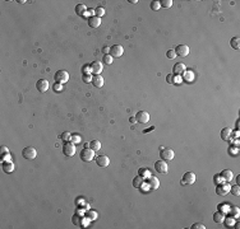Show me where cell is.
Segmentation results:
<instances>
[{"instance_id": "1", "label": "cell", "mask_w": 240, "mask_h": 229, "mask_svg": "<svg viewBox=\"0 0 240 229\" xmlns=\"http://www.w3.org/2000/svg\"><path fill=\"white\" fill-rule=\"evenodd\" d=\"M79 157H81V159L83 162H91L92 159H95V150H92L91 148H84L81 154H79Z\"/></svg>"}, {"instance_id": "2", "label": "cell", "mask_w": 240, "mask_h": 229, "mask_svg": "<svg viewBox=\"0 0 240 229\" xmlns=\"http://www.w3.org/2000/svg\"><path fill=\"white\" fill-rule=\"evenodd\" d=\"M63 154L66 157H73L75 154V144L72 141H65L63 145Z\"/></svg>"}, {"instance_id": "3", "label": "cell", "mask_w": 240, "mask_h": 229, "mask_svg": "<svg viewBox=\"0 0 240 229\" xmlns=\"http://www.w3.org/2000/svg\"><path fill=\"white\" fill-rule=\"evenodd\" d=\"M160 155H161V158L164 160H171V159H174L175 154L171 148L162 146V148H160Z\"/></svg>"}, {"instance_id": "4", "label": "cell", "mask_w": 240, "mask_h": 229, "mask_svg": "<svg viewBox=\"0 0 240 229\" xmlns=\"http://www.w3.org/2000/svg\"><path fill=\"white\" fill-rule=\"evenodd\" d=\"M196 182V175L193 172H187L184 173L183 178H181V185L183 186H192Z\"/></svg>"}, {"instance_id": "5", "label": "cell", "mask_w": 240, "mask_h": 229, "mask_svg": "<svg viewBox=\"0 0 240 229\" xmlns=\"http://www.w3.org/2000/svg\"><path fill=\"white\" fill-rule=\"evenodd\" d=\"M22 155H23L24 159H28V160L35 159V158L37 157V150L32 146H27L23 149V151H22Z\"/></svg>"}, {"instance_id": "6", "label": "cell", "mask_w": 240, "mask_h": 229, "mask_svg": "<svg viewBox=\"0 0 240 229\" xmlns=\"http://www.w3.org/2000/svg\"><path fill=\"white\" fill-rule=\"evenodd\" d=\"M55 82L56 83H60V84H63V83H66L69 80V74L65 72V70H59L56 74H55Z\"/></svg>"}, {"instance_id": "7", "label": "cell", "mask_w": 240, "mask_h": 229, "mask_svg": "<svg viewBox=\"0 0 240 229\" xmlns=\"http://www.w3.org/2000/svg\"><path fill=\"white\" fill-rule=\"evenodd\" d=\"M123 54H124V48L120 45H114V46L110 47V51H109V55L111 57H120Z\"/></svg>"}, {"instance_id": "8", "label": "cell", "mask_w": 240, "mask_h": 229, "mask_svg": "<svg viewBox=\"0 0 240 229\" xmlns=\"http://www.w3.org/2000/svg\"><path fill=\"white\" fill-rule=\"evenodd\" d=\"M155 169L157 171L158 173H167L169 171V167H167V163H166V160L161 159V160H157V162L155 163Z\"/></svg>"}, {"instance_id": "9", "label": "cell", "mask_w": 240, "mask_h": 229, "mask_svg": "<svg viewBox=\"0 0 240 229\" xmlns=\"http://www.w3.org/2000/svg\"><path fill=\"white\" fill-rule=\"evenodd\" d=\"M174 51H175V54H176V56L185 57V56H188V54H189V47H188L187 45L181 43V45H178Z\"/></svg>"}, {"instance_id": "10", "label": "cell", "mask_w": 240, "mask_h": 229, "mask_svg": "<svg viewBox=\"0 0 240 229\" xmlns=\"http://www.w3.org/2000/svg\"><path fill=\"white\" fill-rule=\"evenodd\" d=\"M230 192V185L229 183H220L216 187V193L219 196H226Z\"/></svg>"}, {"instance_id": "11", "label": "cell", "mask_w": 240, "mask_h": 229, "mask_svg": "<svg viewBox=\"0 0 240 229\" xmlns=\"http://www.w3.org/2000/svg\"><path fill=\"white\" fill-rule=\"evenodd\" d=\"M96 163H97L98 167L105 168V167H107L110 164V159H109L107 155H98V157H96Z\"/></svg>"}, {"instance_id": "12", "label": "cell", "mask_w": 240, "mask_h": 229, "mask_svg": "<svg viewBox=\"0 0 240 229\" xmlns=\"http://www.w3.org/2000/svg\"><path fill=\"white\" fill-rule=\"evenodd\" d=\"M136 120L140 122V124H147V122L149 121V115H148V112H146V111H139L138 113L136 115Z\"/></svg>"}, {"instance_id": "13", "label": "cell", "mask_w": 240, "mask_h": 229, "mask_svg": "<svg viewBox=\"0 0 240 229\" xmlns=\"http://www.w3.org/2000/svg\"><path fill=\"white\" fill-rule=\"evenodd\" d=\"M187 72V67L183 63H176L172 67V73H174V75H183V74Z\"/></svg>"}, {"instance_id": "14", "label": "cell", "mask_w": 240, "mask_h": 229, "mask_svg": "<svg viewBox=\"0 0 240 229\" xmlns=\"http://www.w3.org/2000/svg\"><path fill=\"white\" fill-rule=\"evenodd\" d=\"M49 82L47 80H45V79H41V80H38L37 82V84H36V88H37V91L38 92H41V93H45L49 89Z\"/></svg>"}, {"instance_id": "15", "label": "cell", "mask_w": 240, "mask_h": 229, "mask_svg": "<svg viewBox=\"0 0 240 229\" xmlns=\"http://www.w3.org/2000/svg\"><path fill=\"white\" fill-rule=\"evenodd\" d=\"M102 67H104L102 63H100V61H93V63L91 64V72L93 73L95 75H100V73L102 72Z\"/></svg>"}, {"instance_id": "16", "label": "cell", "mask_w": 240, "mask_h": 229, "mask_svg": "<svg viewBox=\"0 0 240 229\" xmlns=\"http://www.w3.org/2000/svg\"><path fill=\"white\" fill-rule=\"evenodd\" d=\"M88 24H89V27H92V28H97V27H100V24H101V18L96 17V15H93V17H89V18H88Z\"/></svg>"}, {"instance_id": "17", "label": "cell", "mask_w": 240, "mask_h": 229, "mask_svg": "<svg viewBox=\"0 0 240 229\" xmlns=\"http://www.w3.org/2000/svg\"><path fill=\"white\" fill-rule=\"evenodd\" d=\"M148 186H149V188L151 190H157L160 187V181L156 178L155 176L151 175V177L148 178Z\"/></svg>"}, {"instance_id": "18", "label": "cell", "mask_w": 240, "mask_h": 229, "mask_svg": "<svg viewBox=\"0 0 240 229\" xmlns=\"http://www.w3.org/2000/svg\"><path fill=\"white\" fill-rule=\"evenodd\" d=\"M92 84H93L96 88H101L104 85V78L101 75H93L92 78Z\"/></svg>"}, {"instance_id": "19", "label": "cell", "mask_w": 240, "mask_h": 229, "mask_svg": "<svg viewBox=\"0 0 240 229\" xmlns=\"http://www.w3.org/2000/svg\"><path fill=\"white\" fill-rule=\"evenodd\" d=\"M220 176H221V178H222V179H225L226 182L232 181V177H234L232 172H231V171H229V169H223Z\"/></svg>"}, {"instance_id": "20", "label": "cell", "mask_w": 240, "mask_h": 229, "mask_svg": "<svg viewBox=\"0 0 240 229\" xmlns=\"http://www.w3.org/2000/svg\"><path fill=\"white\" fill-rule=\"evenodd\" d=\"M223 220H225V214H223L222 211H216L215 214H213V221L217 224H221L223 223Z\"/></svg>"}, {"instance_id": "21", "label": "cell", "mask_w": 240, "mask_h": 229, "mask_svg": "<svg viewBox=\"0 0 240 229\" xmlns=\"http://www.w3.org/2000/svg\"><path fill=\"white\" fill-rule=\"evenodd\" d=\"M231 134H232V130L230 127H225L221 130V139L222 140H229L231 138Z\"/></svg>"}, {"instance_id": "22", "label": "cell", "mask_w": 240, "mask_h": 229, "mask_svg": "<svg viewBox=\"0 0 240 229\" xmlns=\"http://www.w3.org/2000/svg\"><path fill=\"white\" fill-rule=\"evenodd\" d=\"M229 212H230V215H231V218H239L240 209L238 208V206H231V208L229 209Z\"/></svg>"}, {"instance_id": "23", "label": "cell", "mask_w": 240, "mask_h": 229, "mask_svg": "<svg viewBox=\"0 0 240 229\" xmlns=\"http://www.w3.org/2000/svg\"><path fill=\"white\" fill-rule=\"evenodd\" d=\"M86 12H87V8H86L84 4H78L75 6V13L78 15H84Z\"/></svg>"}, {"instance_id": "24", "label": "cell", "mask_w": 240, "mask_h": 229, "mask_svg": "<svg viewBox=\"0 0 240 229\" xmlns=\"http://www.w3.org/2000/svg\"><path fill=\"white\" fill-rule=\"evenodd\" d=\"M230 45H231L232 48L239 50V48H240V40H239V37H232L231 40H230Z\"/></svg>"}, {"instance_id": "25", "label": "cell", "mask_w": 240, "mask_h": 229, "mask_svg": "<svg viewBox=\"0 0 240 229\" xmlns=\"http://www.w3.org/2000/svg\"><path fill=\"white\" fill-rule=\"evenodd\" d=\"M142 185H143V178L140 176H137L136 178L133 179V186L136 187V188H140Z\"/></svg>"}, {"instance_id": "26", "label": "cell", "mask_w": 240, "mask_h": 229, "mask_svg": "<svg viewBox=\"0 0 240 229\" xmlns=\"http://www.w3.org/2000/svg\"><path fill=\"white\" fill-rule=\"evenodd\" d=\"M3 169H4L5 173H10V172H13V169H14V166H13V163H10V162H5L3 164Z\"/></svg>"}, {"instance_id": "27", "label": "cell", "mask_w": 240, "mask_h": 229, "mask_svg": "<svg viewBox=\"0 0 240 229\" xmlns=\"http://www.w3.org/2000/svg\"><path fill=\"white\" fill-rule=\"evenodd\" d=\"M89 148H91L92 150H100L101 149V143L98 140H92L91 143H89Z\"/></svg>"}, {"instance_id": "28", "label": "cell", "mask_w": 240, "mask_h": 229, "mask_svg": "<svg viewBox=\"0 0 240 229\" xmlns=\"http://www.w3.org/2000/svg\"><path fill=\"white\" fill-rule=\"evenodd\" d=\"M95 15L98 18L104 17L105 15V8H102V6H97V8L95 9Z\"/></svg>"}, {"instance_id": "29", "label": "cell", "mask_w": 240, "mask_h": 229, "mask_svg": "<svg viewBox=\"0 0 240 229\" xmlns=\"http://www.w3.org/2000/svg\"><path fill=\"white\" fill-rule=\"evenodd\" d=\"M72 221H73V224L74 225H82V218L81 217H78V214H75V215H73V218H72Z\"/></svg>"}, {"instance_id": "30", "label": "cell", "mask_w": 240, "mask_h": 229, "mask_svg": "<svg viewBox=\"0 0 240 229\" xmlns=\"http://www.w3.org/2000/svg\"><path fill=\"white\" fill-rule=\"evenodd\" d=\"M81 140H82V138H81V135H79V134H72V139H70V141H72L73 144L81 143Z\"/></svg>"}, {"instance_id": "31", "label": "cell", "mask_w": 240, "mask_h": 229, "mask_svg": "<svg viewBox=\"0 0 240 229\" xmlns=\"http://www.w3.org/2000/svg\"><path fill=\"white\" fill-rule=\"evenodd\" d=\"M230 191H231V193L234 196H240V187H239V185L230 187Z\"/></svg>"}, {"instance_id": "32", "label": "cell", "mask_w": 240, "mask_h": 229, "mask_svg": "<svg viewBox=\"0 0 240 229\" xmlns=\"http://www.w3.org/2000/svg\"><path fill=\"white\" fill-rule=\"evenodd\" d=\"M102 63L106 64V65H110V64H113V57H111L110 55H104V57H102Z\"/></svg>"}, {"instance_id": "33", "label": "cell", "mask_w": 240, "mask_h": 229, "mask_svg": "<svg viewBox=\"0 0 240 229\" xmlns=\"http://www.w3.org/2000/svg\"><path fill=\"white\" fill-rule=\"evenodd\" d=\"M97 212L96 211H93V210H89L88 212H87V218L89 219V220H96V219H97Z\"/></svg>"}, {"instance_id": "34", "label": "cell", "mask_w": 240, "mask_h": 229, "mask_svg": "<svg viewBox=\"0 0 240 229\" xmlns=\"http://www.w3.org/2000/svg\"><path fill=\"white\" fill-rule=\"evenodd\" d=\"M160 4H161V6H164V8H171L172 0H161Z\"/></svg>"}, {"instance_id": "35", "label": "cell", "mask_w": 240, "mask_h": 229, "mask_svg": "<svg viewBox=\"0 0 240 229\" xmlns=\"http://www.w3.org/2000/svg\"><path fill=\"white\" fill-rule=\"evenodd\" d=\"M151 9L152 10H158L160 8H161V4H160V1H157V0H155V1H152L151 3Z\"/></svg>"}, {"instance_id": "36", "label": "cell", "mask_w": 240, "mask_h": 229, "mask_svg": "<svg viewBox=\"0 0 240 229\" xmlns=\"http://www.w3.org/2000/svg\"><path fill=\"white\" fill-rule=\"evenodd\" d=\"M92 78H93V76H92L91 74H83L82 80H83L84 83H92Z\"/></svg>"}, {"instance_id": "37", "label": "cell", "mask_w": 240, "mask_h": 229, "mask_svg": "<svg viewBox=\"0 0 240 229\" xmlns=\"http://www.w3.org/2000/svg\"><path fill=\"white\" fill-rule=\"evenodd\" d=\"M62 139L64 141H70V139H72V134L68 133V131H65V133H63Z\"/></svg>"}, {"instance_id": "38", "label": "cell", "mask_w": 240, "mask_h": 229, "mask_svg": "<svg viewBox=\"0 0 240 229\" xmlns=\"http://www.w3.org/2000/svg\"><path fill=\"white\" fill-rule=\"evenodd\" d=\"M223 223L226 224V227H232V225H234V219H232L231 217H230V218H225Z\"/></svg>"}, {"instance_id": "39", "label": "cell", "mask_w": 240, "mask_h": 229, "mask_svg": "<svg viewBox=\"0 0 240 229\" xmlns=\"http://www.w3.org/2000/svg\"><path fill=\"white\" fill-rule=\"evenodd\" d=\"M166 56H167V59H175L176 57V54H175V51L174 50H169L167 52H166Z\"/></svg>"}, {"instance_id": "40", "label": "cell", "mask_w": 240, "mask_h": 229, "mask_svg": "<svg viewBox=\"0 0 240 229\" xmlns=\"http://www.w3.org/2000/svg\"><path fill=\"white\" fill-rule=\"evenodd\" d=\"M166 82H167L169 84H174V83H175V78H174V75L169 74V75L166 76Z\"/></svg>"}, {"instance_id": "41", "label": "cell", "mask_w": 240, "mask_h": 229, "mask_svg": "<svg viewBox=\"0 0 240 229\" xmlns=\"http://www.w3.org/2000/svg\"><path fill=\"white\" fill-rule=\"evenodd\" d=\"M206 227L202 224V223H196V224H193L192 225V229H204Z\"/></svg>"}, {"instance_id": "42", "label": "cell", "mask_w": 240, "mask_h": 229, "mask_svg": "<svg viewBox=\"0 0 240 229\" xmlns=\"http://www.w3.org/2000/svg\"><path fill=\"white\" fill-rule=\"evenodd\" d=\"M0 153H1V157H4V155H6V154H8V153H9L8 148H5V146H1V148H0Z\"/></svg>"}, {"instance_id": "43", "label": "cell", "mask_w": 240, "mask_h": 229, "mask_svg": "<svg viewBox=\"0 0 240 229\" xmlns=\"http://www.w3.org/2000/svg\"><path fill=\"white\" fill-rule=\"evenodd\" d=\"M62 89H63V85L60 84V83H56L55 87H54V91H55V92H60Z\"/></svg>"}, {"instance_id": "44", "label": "cell", "mask_w": 240, "mask_h": 229, "mask_svg": "<svg viewBox=\"0 0 240 229\" xmlns=\"http://www.w3.org/2000/svg\"><path fill=\"white\" fill-rule=\"evenodd\" d=\"M109 51H110V48H109V47H104V48H102V52H104L105 55H109Z\"/></svg>"}, {"instance_id": "45", "label": "cell", "mask_w": 240, "mask_h": 229, "mask_svg": "<svg viewBox=\"0 0 240 229\" xmlns=\"http://www.w3.org/2000/svg\"><path fill=\"white\" fill-rule=\"evenodd\" d=\"M136 121H137V120H136V117H130V118H129V122H130V124H134Z\"/></svg>"}, {"instance_id": "46", "label": "cell", "mask_w": 240, "mask_h": 229, "mask_svg": "<svg viewBox=\"0 0 240 229\" xmlns=\"http://www.w3.org/2000/svg\"><path fill=\"white\" fill-rule=\"evenodd\" d=\"M129 3H130V4H137L138 1H137V0H129Z\"/></svg>"}, {"instance_id": "47", "label": "cell", "mask_w": 240, "mask_h": 229, "mask_svg": "<svg viewBox=\"0 0 240 229\" xmlns=\"http://www.w3.org/2000/svg\"><path fill=\"white\" fill-rule=\"evenodd\" d=\"M155 127H149V129H147V130H145V133H148V131H151V130H153Z\"/></svg>"}, {"instance_id": "48", "label": "cell", "mask_w": 240, "mask_h": 229, "mask_svg": "<svg viewBox=\"0 0 240 229\" xmlns=\"http://www.w3.org/2000/svg\"><path fill=\"white\" fill-rule=\"evenodd\" d=\"M236 182H238V185H239V182H240V177H239V176L236 177Z\"/></svg>"}]
</instances>
